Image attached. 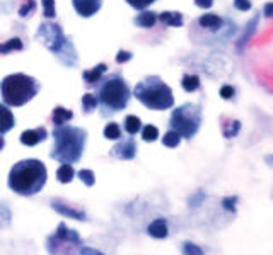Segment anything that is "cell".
<instances>
[{
    "instance_id": "41",
    "label": "cell",
    "mask_w": 273,
    "mask_h": 255,
    "mask_svg": "<svg viewBox=\"0 0 273 255\" xmlns=\"http://www.w3.org/2000/svg\"><path fill=\"white\" fill-rule=\"evenodd\" d=\"M234 7H236L237 10H243V12H246V10L251 9V2H250V0H234Z\"/></svg>"
},
{
    "instance_id": "23",
    "label": "cell",
    "mask_w": 273,
    "mask_h": 255,
    "mask_svg": "<svg viewBox=\"0 0 273 255\" xmlns=\"http://www.w3.org/2000/svg\"><path fill=\"white\" fill-rule=\"evenodd\" d=\"M241 131V123L237 119H227L226 123H222V133L226 138H236Z\"/></svg>"
},
{
    "instance_id": "26",
    "label": "cell",
    "mask_w": 273,
    "mask_h": 255,
    "mask_svg": "<svg viewBox=\"0 0 273 255\" xmlns=\"http://www.w3.org/2000/svg\"><path fill=\"white\" fill-rule=\"evenodd\" d=\"M123 126H125V131L128 134H137L138 131L142 129V121L137 118V116H126Z\"/></svg>"
},
{
    "instance_id": "11",
    "label": "cell",
    "mask_w": 273,
    "mask_h": 255,
    "mask_svg": "<svg viewBox=\"0 0 273 255\" xmlns=\"http://www.w3.org/2000/svg\"><path fill=\"white\" fill-rule=\"evenodd\" d=\"M51 208L58 213V215L65 216V218H72V219H77V221H84L85 218V213L81 211V209H75L68 204H63L60 201H51Z\"/></svg>"
},
{
    "instance_id": "9",
    "label": "cell",
    "mask_w": 273,
    "mask_h": 255,
    "mask_svg": "<svg viewBox=\"0 0 273 255\" xmlns=\"http://www.w3.org/2000/svg\"><path fill=\"white\" fill-rule=\"evenodd\" d=\"M48 245V252L51 255H79V250H74L75 247L81 245H74V243L63 242V240L57 238L55 235H51L46 242Z\"/></svg>"
},
{
    "instance_id": "22",
    "label": "cell",
    "mask_w": 273,
    "mask_h": 255,
    "mask_svg": "<svg viewBox=\"0 0 273 255\" xmlns=\"http://www.w3.org/2000/svg\"><path fill=\"white\" fill-rule=\"evenodd\" d=\"M133 22L137 24L138 27H144V29H148V27H154V24L157 22V14L155 12H142L133 19Z\"/></svg>"
},
{
    "instance_id": "35",
    "label": "cell",
    "mask_w": 273,
    "mask_h": 255,
    "mask_svg": "<svg viewBox=\"0 0 273 255\" xmlns=\"http://www.w3.org/2000/svg\"><path fill=\"white\" fill-rule=\"evenodd\" d=\"M236 204H237V196H229V198L222 199V208L226 211L236 213Z\"/></svg>"
},
{
    "instance_id": "1",
    "label": "cell",
    "mask_w": 273,
    "mask_h": 255,
    "mask_svg": "<svg viewBox=\"0 0 273 255\" xmlns=\"http://www.w3.org/2000/svg\"><path fill=\"white\" fill-rule=\"evenodd\" d=\"M48 179V170L44 164L36 158H27L14 164L9 172L10 191L19 196H34L44 187Z\"/></svg>"
},
{
    "instance_id": "44",
    "label": "cell",
    "mask_w": 273,
    "mask_h": 255,
    "mask_svg": "<svg viewBox=\"0 0 273 255\" xmlns=\"http://www.w3.org/2000/svg\"><path fill=\"white\" fill-rule=\"evenodd\" d=\"M265 16H267V17L273 16V3L272 2H268L267 5H265Z\"/></svg>"
},
{
    "instance_id": "16",
    "label": "cell",
    "mask_w": 273,
    "mask_h": 255,
    "mask_svg": "<svg viewBox=\"0 0 273 255\" xmlns=\"http://www.w3.org/2000/svg\"><path fill=\"white\" fill-rule=\"evenodd\" d=\"M16 125V118H14L12 111L7 106L0 104V136L10 131Z\"/></svg>"
},
{
    "instance_id": "38",
    "label": "cell",
    "mask_w": 273,
    "mask_h": 255,
    "mask_svg": "<svg viewBox=\"0 0 273 255\" xmlns=\"http://www.w3.org/2000/svg\"><path fill=\"white\" fill-rule=\"evenodd\" d=\"M203 199H205V192H203V191H198V192H196V194H193L191 198L188 199V202H189V206H193V208H196V206L202 204Z\"/></svg>"
},
{
    "instance_id": "4",
    "label": "cell",
    "mask_w": 273,
    "mask_h": 255,
    "mask_svg": "<svg viewBox=\"0 0 273 255\" xmlns=\"http://www.w3.org/2000/svg\"><path fill=\"white\" fill-rule=\"evenodd\" d=\"M40 92V84L36 78L24 73L7 75L0 82V95L2 101L10 108H21L27 104Z\"/></svg>"
},
{
    "instance_id": "32",
    "label": "cell",
    "mask_w": 273,
    "mask_h": 255,
    "mask_svg": "<svg viewBox=\"0 0 273 255\" xmlns=\"http://www.w3.org/2000/svg\"><path fill=\"white\" fill-rule=\"evenodd\" d=\"M142 138H144V141H155L159 138V129L152 125L145 126L142 129Z\"/></svg>"
},
{
    "instance_id": "33",
    "label": "cell",
    "mask_w": 273,
    "mask_h": 255,
    "mask_svg": "<svg viewBox=\"0 0 273 255\" xmlns=\"http://www.w3.org/2000/svg\"><path fill=\"white\" fill-rule=\"evenodd\" d=\"M183 255H203V250L191 242L183 243Z\"/></svg>"
},
{
    "instance_id": "20",
    "label": "cell",
    "mask_w": 273,
    "mask_h": 255,
    "mask_svg": "<svg viewBox=\"0 0 273 255\" xmlns=\"http://www.w3.org/2000/svg\"><path fill=\"white\" fill-rule=\"evenodd\" d=\"M198 24L202 27H207V29L217 31V29H220V27H222L224 20L220 19L217 14H203V16L198 19Z\"/></svg>"
},
{
    "instance_id": "5",
    "label": "cell",
    "mask_w": 273,
    "mask_h": 255,
    "mask_svg": "<svg viewBox=\"0 0 273 255\" xmlns=\"http://www.w3.org/2000/svg\"><path fill=\"white\" fill-rule=\"evenodd\" d=\"M98 84L99 87L98 95H96L98 104H101V108L106 112H118L128 106L132 92L122 75H109L106 78H101Z\"/></svg>"
},
{
    "instance_id": "17",
    "label": "cell",
    "mask_w": 273,
    "mask_h": 255,
    "mask_svg": "<svg viewBox=\"0 0 273 255\" xmlns=\"http://www.w3.org/2000/svg\"><path fill=\"white\" fill-rule=\"evenodd\" d=\"M57 56H58V60H60L63 65H67V67L75 65V61H77V53H75V48H74V44H72L70 39H67L65 46L62 48L60 53H58Z\"/></svg>"
},
{
    "instance_id": "39",
    "label": "cell",
    "mask_w": 273,
    "mask_h": 255,
    "mask_svg": "<svg viewBox=\"0 0 273 255\" xmlns=\"http://www.w3.org/2000/svg\"><path fill=\"white\" fill-rule=\"evenodd\" d=\"M132 56L133 55L130 53V51H118V55H116V63H120V65H123V63H126V61H130L132 60Z\"/></svg>"
},
{
    "instance_id": "19",
    "label": "cell",
    "mask_w": 273,
    "mask_h": 255,
    "mask_svg": "<svg viewBox=\"0 0 273 255\" xmlns=\"http://www.w3.org/2000/svg\"><path fill=\"white\" fill-rule=\"evenodd\" d=\"M72 118H74V112H72L70 109L62 108V106H57V108L53 109V114H51V121H53L55 126L65 125V123L70 121Z\"/></svg>"
},
{
    "instance_id": "14",
    "label": "cell",
    "mask_w": 273,
    "mask_h": 255,
    "mask_svg": "<svg viewBox=\"0 0 273 255\" xmlns=\"http://www.w3.org/2000/svg\"><path fill=\"white\" fill-rule=\"evenodd\" d=\"M147 233L152 237V238H157V240L166 238V237L169 235L168 223H166V219H164V218H157V219H154V221H152L150 225H148Z\"/></svg>"
},
{
    "instance_id": "8",
    "label": "cell",
    "mask_w": 273,
    "mask_h": 255,
    "mask_svg": "<svg viewBox=\"0 0 273 255\" xmlns=\"http://www.w3.org/2000/svg\"><path fill=\"white\" fill-rule=\"evenodd\" d=\"M111 155L120 160H132L137 155V143L133 138H128V140H123L120 143H116L115 146L111 148Z\"/></svg>"
},
{
    "instance_id": "2",
    "label": "cell",
    "mask_w": 273,
    "mask_h": 255,
    "mask_svg": "<svg viewBox=\"0 0 273 255\" xmlns=\"http://www.w3.org/2000/svg\"><path fill=\"white\" fill-rule=\"evenodd\" d=\"M87 140V131L77 126H57L53 129V151L50 157L60 164H75L81 160Z\"/></svg>"
},
{
    "instance_id": "43",
    "label": "cell",
    "mask_w": 273,
    "mask_h": 255,
    "mask_svg": "<svg viewBox=\"0 0 273 255\" xmlns=\"http://www.w3.org/2000/svg\"><path fill=\"white\" fill-rule=\"evenodd\" d=\"M195 5L200 9H210L213 5V0H195Z\"/></svg>"
},
{
    "instance_id": "7",
    "label": "cell",
    "mask_w": 273,
    "mask_h": 255,
    "mask_svg": "<svg viewBox=\"0 0 273 255\" xmlns=\"http://www.w3.org/2000/svg\"><path fill=\"white\" fill-rule=\"evenodd\" d=\"M36 36L53 55L60 53V50L67 43V37H65L62 27L55 22H43L40 26V29H38Z\"/></svg>"
},
{
    "instance_id": "6",
    "label": "cell",
    "mask_w": 273,
    "mask_h": 255,
    "mask_svg": "<svg viewBox=\"0 0 273 255\" xmlns=\"http://www.w3.org/2000/svg\"><path fill=\"white\" fill-rule=\"evenodd\" d=\"M169 126L181 138H193L202 126V109L196 104H183L174 109L169 119Z\"/></svg>"
},
{
    "instance_id": "13",
    "label": "cell",
    "mask_w": 273,
    "mask_h": 255,
    "mask_svg": "<svg viewBox=\"0 0 273 255\" xmlns=\"http://www.w3.org/2000/svg\"><path fill=\"white\" fill-rule=\"evenodd\" d=\"M55 237H57V238H60V240H63V242L74 243V245H82V240H81V237H79V233L75 232V230L67 228V225H65V223H60V225L57 226Z\"/></svg>"
},
{
    "instance_id": "21",
    "label": "cell",
    "mask_w": 273,
    "mask_h": 255,
    "mask_svg": "<svg viewBox=\"0 0 273 255\" xmlns=\"http://www.w3.org/2000/svg\"><path fill=\"white\" fill-rule=\"evenodd\" d=\"M157 19L162 24L171 27H181L183 26V14L181 12H162L157 16Z\"/></svg>"
},
{
    "instance_id": "3",
    "label": "cell",
    "mask_w": 273,
    "mask_h": 255,
    "mask_svg": "<svg viewBox=\"0 0 273 255\" xmlns=\"http://www.w3.org/2000/svg\"><path fill=\"white\" fill-rule=\"evenodd\" d=\"M133 95L137 97V101H140L145 108L152 111H166L174 106V95H172L171 87L157 75H150L138 82L133 89Z\"/></svg>"
},
{
    "instance_id": "24",
    "label": "cell",
    "mask_w": 273,
    "mask_h": 255,
    "mask_svg": "<svg viewBox=\"0 0 273 255\" xmlns=\"http://www.w3.org/2000/svg\"><path fill=\"white\" fill-rule=\"evenodd\" d=\"M74 175H75L74 167L68 164H62L57 170V179H58V182H62V184H68V182H72Z\"/></svg>"
},
{
    "instance_id": "29",
    "label": "cell",
    "mask_w": 273,
    "mask_h": 255,
    "mask_svg": "<svg viewBox=\"0 0 273 255\" xmlns=\"http://www.w3.org/2000/svg\"><path fill=\"white\" fill-rule=\"evenodd\" d=\"M105 138H108V140H118V138H122V128L116 125V123H108L105 126Z\"/></svg>"
},
{
    "instance_id": "31",
    "label": "cell",
    "mask_w": 273,
    "mask_h": 255,
    "mask_svg": "<svg viewBox=\"0 0 273 255\" xmlns=\"http://www.w3.org/2000/svg\"><path fill=\"white\" fill-rule=\"evenodd\" d=\"M79 179H81L82 182H84L87 187H92V185L96 184V175L92 170H89V168H82L81 172H79Z\"/></svg>"
},
{
    "instance_id": "37",
    "label": "cell",
    "mask_w": 273,
    "mask_h": 255,
    "mask_svg": "<svg viewBox=\"0 0 273 255\" xmlns=\"http://www.w3.org/2000/svg\"><path fill=\"white\" fill-rule=\"evenodd\" d=\"M155 0H126V3L128 5H132L133 9H137V10H144V9H147L150 3H154Z\"/></svg>"
},
{
    "instance_id": "27",
    "label": "cell",
    "mask_w": 273,
    "mask_h": 255,
    "mask_svg": "<svg viewBox=\"0 0 273 255\" xmlns=\"http://www.w3.org/2000/svg\"><path fill=\"white\" fill-rule=\"evenodd\" d=\"M181 85L183 89H185L186 92H195L196 89L200 87V78L196 77V75H185L181 80Z\"/></svg>"
},
{
    "instance_id": "12",
    "label": "cell",
    "mask_w": 273,
    "mask_h": 255,
    "mask_svg": "<svg viewBox=\"0 0 273 255\" xmlns=\"http://www.w3.org/2000/svg\"><path fill=\"white\" fill-rule=\"evenodd\" d=\"M46 128H36V129H27L21 134V143L26 145V146H34L40 141L46 140Z\"/></svg>"
},
{
    "instance_id": "25",
    "label": "cell",
    "mask_w": 273,
    "mask_h": 255,
    "mask_svg": "<svg viewBox=\"0 0 273 255\" xmlns=\"http://www.w3.org/2000/svg\"><path fill=\"white\" fill-rule=\"evenodd\" d=\"M22 48H24L22 41H21L19 37H12V39L0 44V55H7V53H10V51H21Z\"/></svg>"
},
{
    "instance_id": "45",
    "label": "cell",
    "mask_w": 273,
    "mask_h": 255,
    "mask_svg": "<svg viewBox=\"0 0 273 255\" xmlns=\"http://www.w3.org/2000/svg\"><path fill=\"white\" fill-rule=\"evenodd\" d=\"M3 146H5V140H3V136H0V151L3 150Z\"/></svg>"
},
{
    "instance_id": "28",
    "label": "cell",
    "mask_w": 273,
    "mask_h": 255,
    "mask_svg": "<svg viewBox=\"0 0 273 255\" xmlns=\"http://www.w3.org/2000/svg\"><path fill=\"white\" fill-rule=\"evenodd\" d=\"M179 143H181V136L172 129H169L168 133L164 134V138H162V145L168 148H176Z\"/></svg>"
},
{
    "instance_id": "30",
    "label": "cell",
    "mask_w": 273,
    "mask_h": 255,
    "mask_svg": "<svg viewBox=\"0 0 273 255\" xmlns=\"http://www.w3.org/2000/svg\"><path fill=\"white\" fill-rule=\"evenodd\" d=\"M82 108L85 112H92L98 108V97L94 94H85L82 95Z\"/></svg>"
},
{
    "instance_id": "18",
    "label": "cell",
    "mask_w": 273,
    "mask_h": 255,
    "mask_svg": "<svg viewBox=\"0 0 273 255\" xmlns=\"http://www.w3.org/2000/svg\"><path fill=\"white\" fill-rule=\"evenodd\" d=\"M106 68H108V67H106L105 63H99V65H96L94 68H91V70H85L84 73H82L85 84H87V85L98 84V82L103 78V75L106 73Z\"/></svg>"
},
{
    "instance_id": "34",
    "label": "cell",
    "mask_w": 273,
    "mask_h": 255,
    "mask_svg": "<svg viewBox=\"0 0 273 255\" xmlns=\"http://www.w3.org/2000/svg\"><path fill=\"white\" fill-rule=\"evenodd\" d=\"M43 12L48 19H53L57 16V9H55V0H43Z\"/></svg>"
},
{
    "instance_id": "40",
    "label": "cell",
    "mask_w": 273,
    "mask_h": 255,
    "mask_svg": "<svg viewBox=\"0 0 273 255\" xmlns=\"http://www.w3.org/2000/svg\"><path fill=\"white\" fill-rule=\"evenodd\" d=\"M234 92H236V91H234V87H231V85H224V87L220 89V97L226 99V101H227V99H232Z\"/></svg>"
},
{
    "instance_id": "15",
    "label": "cell",
    "mask_w": 273,
    "mask_h": 255,
    "mask_svg": "<svg viewBox=\"0 0 273 255\" xmlns=\"http://www.w3.org/2000/svg\"><path fill=\"white\" fill-rule=\"evenodd\" d=\"M258 20H260V16H256V17H253V19L250 20V22L246 24V29L243 31V34L239 36V39H237V43H236V46H237V50H243L244 46H246L248 43H250V39L253 37V34L256 33V27H258Z\"/></svg>"
},
{
    "instance_id": "36",
    "label": "cell",
    "mask_w": 273,
    "mask_h": 255,
    "mask_svg": "<svg viewBox=\"0 0 273 255\" xmlns=\"http://www.w3.org/2000/svg\"><path fill=\"white\" fill-rule=\"evenodd\" d=\"M34 9H36V2H34V0H27V3H24V5L19 9V16L21 17L31 16V14L34 12Z\"/></svg>"
},
{
    "instance_id": "10",
    "label": "cell",
    "mask_w": 273,
    "mask_h": 255,
    "mask_svg": "<svg viewBox=\"0 0 273 255\" xmlns=\"http://www.w3.org/2000/svg\"><path fill=\"white\" fill-rule=\"evenodd\" d=\"M74 9L79 16L82 17H91L96 12H99L103 5V0H72Z\"/></svg>"
},
{
    "instance_id": "42",
    "label": "cell",
    "mask_w": 273,
    "mask_h": 255,
    "mask_svg": "<svg viewBox=\"0 0 273 255\" xmlns=\"http://www.w3.org/2000/svg\"><path fill=\"white\" fill-rule=\"evenodd\" d=\"M79 255H105L103 252H99V250L96 249H91V247H79Z\"/></svg>"
}]
</instances>
